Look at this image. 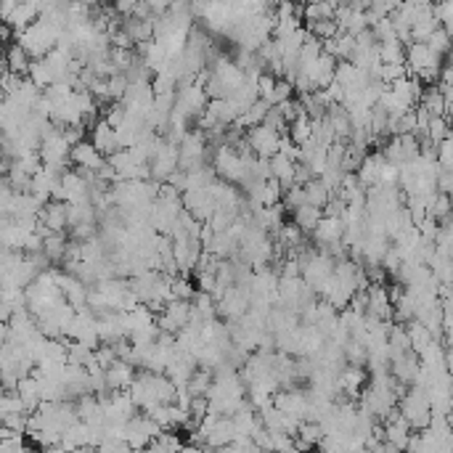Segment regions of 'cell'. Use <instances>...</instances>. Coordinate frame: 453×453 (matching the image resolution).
<instances>
[{
  "instance_id": "6da1fadb",
  "label": "cell",
  "mask_w": 453,
  "mask_h": 453,
  "mask_svg": "<svg viewBox=\"0 0 453 453\" xmlns=\"http://www.w3.org/2000/svg\"><path fill=\"white\" fill-rule=\"evenodd\" d=\"M398 411L411 425L414 432H425L432 425V403H430V395L422 387H408V393L398 403Z\"/></svg>"
},
{
  "instance_id": "7a4b0ae2",
  "label": "cell",
  "mask_w": 453,
  "mask_h": 453,
  "mask_svg": "<svg viewBox=\"0 0 453 453\" xmlns=\"http://www.w3.org/2000/svg\"><path fill=\"white\" fill-rule=\"evenodd\" d=\"M405 67L411 72V78H416L427 69H443V58L427 43H411V46H405Z\"/></svg>"
},
{
  "instance_id": "3957f363",
  "label": "cell",
  "mask_w": 453,
  "mask_h": 453,
  "mask_svg": "<svg viewBox=\"0 0 453 453\" xmlns=\"http://www.w3.org/2000/svg\"><path fill=\"white\" fill-rule=\"evenodd\" d=\"M247 144H250V149L257 156L273 159L281 151V133L268 125L252 127V130H247Z\"/></svg>"
},
{
  "instance_id": "277c9868",
  "label": "cell",
  "mask_w": 453,
  "mask_h": 453,
  "mask_svg": "<svg viewBox=\"0 0 453 453\" xmlns=\"http://www.w3.org/2000/svg\"><path fill=\"white\" fill-rule=\"evenodd\" d=\"M72 164H75V170H82V173H101L107 167V156L90 141H85L72 149Z\"/></svg>"
},
{
  "instance_id": "5b68a950",
  "label": "cell",
  "mask_w": 453,
  "mask_h": 453,
  "mask_svg": "<svg viewBox=\"0 0 453 453\" xmlns=\"http://www.w3.org/2000/svg\"><path fill=\"white\" fill-rule=\"evenodd\" d=\"M90 144L96 146L101 154L107 156H114L117 151H122V146H119V138H117V130L109 125L107 119H101L93 130H90Z\"/></svg>"
},
{
  "instance_id": "8992f818",
  "label": "cell",
  "mask_w": 453,
  "mask_h": 453,
  "mask_svg": "<svg viewBox=\"0 0 453 453\" xmlns=\"http://www.w3.org/2000/svg\"><path fill=\"white\" fill-rule=\"evenodd\" d=\"M40 223H43L50 233H64V228H69V204L50 199V202L40 210Z\"/></svg>"
},
{
  "instance_id": "52a82bcc",
  "label": "cell",
  "mask_w": 453,
  "mask_h": 453,
  "mask_svg": "<svg viewBox=\"0 0 453 453\" xmlns=\"http://www.w3.org/2000/svg\"><path fill=\"white\" fill-rule=\"evenodd\" d=\"M387 167V159L382 151H374V154H368L361 164V170H358V181L363 188H376V186H382V173H385Z\"/></svg>"
},
{
  "instance_id": "ba28073f",
  "label": "cell",
  "mask_w": 453,
  "mask_h": 453,
  "mask_svg": "<svg viewBox=\"0 0 453 453\" xmlns=\"http://www.w3.org/2000/svg\"><path fill=\"white\" fill-rule=\"evenodd\" d=\"M411 437H414V430H411V425L400 416V411H398L395 416H390L385 422V443L405 451L408 443H411Z\"/></svg>"
},
{
  "instance_id": "9c48e42d",
  "label": "cell",
  "mask_w": 453,
  "mask_h": 453,
  "mask_svg": "<svg viewBox=\"0 0 453 453\" xmlns=\"http://www.w3.org/2000/svg\"><path fill=\"white\" fill-rule=\"evenodd\" d=\"M342 239H345V223L339 220V218H326V215H324L321 225L316 228V233H313V241L319 244L321 250H326L331 244H339Z\"/></svg>"
},
{
  "instance_id": "30bf717a",
  "label": "cell",
  "mask_w": 453,
  "mask_h": 453,
  "mask_svg": "<svg viewBox=\"0 0 453 453\" xmlns=\"http://www.w3.org/2000/svg\"><path fill=\"white\" fill-rule=\"evenodd\" d=\"M135 366L127 363V361H119L117 366H112L107 371V387L109 393H127L135 382Z\"/></svg>"
},
{
  "instance_id": "8fae6325",
  "label": "cell",
  "mask_w": 453,
  "mask_h": 453,
  "mask_svg": "<svg viewBox=\"0 0 453 453\" xmlns=\"http://www.w3.org/2000/svg\"><path fill=\"white\" fill-rule=\"evenodd\" d=\"M3 64L9 67L11 75H19V78H27L29 69H32V56H29L27 50L21 48V43H11L6 46V53H3Z\"/></svg>"
},
{
  "instance_id": "7c38bea8",
  "label": "cell",
  "mask_w": 453,
  "mask_h": 453,
  "mask_svg": "<svg viewBox=\"0 0 453 453\" xmlns=\"http://www.w3.org/2000/svg\"><path fill=\"white\" fill-rule=\"evenodd\" d=\"M366 371L358 366H347L342 374H339V393H345L350 398H358L363 395V390H366Z\"/></svg>"
},
{
  "instance_id": "4fadbf2b",
  "label": "cell",
  "mask_w": 453,
  "mask_h": 453,
  "mask_svg": "<svg viewBox=\"0 0 453 453\" xmlns=\"http://www.w3.org/2000/svg\"><path fill=\"white\" fill-rule=\"evenodd\" d=\"M321 220H324V210L310 207V204H305V207H299V210L292 213V223H294L302 233H316V228L321 225Z\"/></svg>"
},
{
  "instance_id": "5bb4252c",
  "label": "cell",
  "mask_w": 453,
  "mask_h": 453,
  "mask_svg": "<svg viewBox=\"0 0 453 453\" xmlns=\"http://www.w3.org/2000/svg\"><path fill=\"white\" fill-rule=\"evenodd\" d=\"M270 173H273V181H279L284 188L294 186V175H297V162H292L289 156L276 154L270 159Z\"/></svg>"
},
{
  "instance_id": "9a60e30c",
  "label": "cell",
  "mask_w": 453,
  "mask_h": 453,
  "mask_svg": "<svg viewBox=\"0 0 453 453\" xmlns=\"http://www.w3.org/2000/svg\"><path fill=\"white\" fill-rule=\"evenodd\" d=\"M29 80H32V85H38L40 90H48V87L56 85V72L50 69V64L46 58H40V61H32V69H29Z\"/></svg>"
},
{
  "instance_id": "2e32d148",
  "label": "cell",
  "mask_w": 453,
  "mask_h": 453,
  "mask_svg": "<svg viewBox=\"0 0 453 453\" xmlns=\"http://www.w3.org/2000/svg\"><path fill=\"white\" fill-rule=\"evenodd\" d=\"M215 385V371H210V368H196L191 376V382H188V393H191V398H207L210 395V390H213Z\"/></svg>"
},
{
  "instance_id": "e0dca14e",
  "label": "cell",
  "mask_w": 453,
  "mask_h": 453,
  "mask_svg": "<svg viewBox=\"0 0 453 453\" xmlns=\"http://www.w3.org/2000/svg\"><path fill=\"white\" fill-rule=\"evenodd\" d=\"M405 329H408V337H411V350H414L416 356H422L427 347H430L435 339H437L432 331H430L427 326H422L419 321H411V324H408Z\"/></svg>"
},
{
  "instance_id": "ac0fdd59",
  "label": "cell",
  "mask_w": 453,
  "mask_h": 453,
  "mask_svg": "<svg viewBox=\"0 0 453 453\" xmlns=\"http://www.w3.org/2000/svg\"><path fill=\"white\" fill-rule=\"evenodd\" d=\"M453 135L451 130V119H445V117H432V122H430V133H427V146H443L448 138Z\"/></svg>"
},
{
  "instance_id": "d6986e66",
  "label": "cell",
  "mask_w": 453,
  "mask_h": 453,
  "mask_svg": "<svg viewBox=\"0 0 453 453\" xmlns=\"http://www.w3.org/2000/svg\"><path fill=\"white\" fill-rule=\"evenodd\" d=\"M43 252H46V257H48L50 262H64L67 260V252H69V241L64 233H50L48 239H46V244H43Z\"/></svg>"
},
{
  "instance_id": "ffe728a7",
  "label": "cell",
  "mask_w": 453,
  "mask_h": 453,
  "mask_svg": "<svg viewBox=\"0 0 453 453\" xmlns=\"http://www.w3.org/2000/svg\"><path fill=\"white\" fill-rule=\"evenodd\" d=\"M422 109H427L432 117H445V109H448V104H445V96H443V90L437 85L432 87H427L425 90V96H422V104H419Z\"/></svg>"
},
{
  "instance_id": "44dd1931",
  "label": "cell",
  "mask_w": 453,
  "mask_h": 453,
  "mask_svg": "<svg viewBox=\"0 0 453 453\" xmlns=\"http://www.w3.org/2000/svg\"><path fill=\"white\" fill-rule=\"evenodd\" d=\"M297 440H302V443L310 445V448H316V445L321 448L324 440H326V430H324L321 422H302L297 432Z\"/></svg>"
},
{
  "instance_id": "7402d4cb",
  "label": "cell",
  "mask_w": 453,
  "mask_h": 453,
  "mask_svg": "<svg viewBox=\"0 0 453 453\" xmlns=\"http://www.w3.org/2000/svg\"><path fill=\"white\" fill-rule=\"evenodd\" d=\"M305 196H308V204H310V207H319V210H326V204L331 202V196H334V193L329 191L326 183H324L321 178H316L313 183L305 186Z\"/></svg>"
},
{
  "instance_id": "603a6c76",
  "label": "cell",
  "mask_w": 453,
  "mask_h": 453,
  "mask_svg": "<svg viewBox=\"0 0 453 453\" xmlns=\"http://www.w3.org/2000/svg\"><path fill=\"white\" fill-rule=\"evenodd\" d=\"M14 414H29L27 403L21 400V395L16 390H3V398H0V416H14Z\"/></svg>"
},
{
  "instance_id": "cb8c5ba5",
  "label": "cell",
  "mask_w": 453,
  "mask_h": 453,
  "mask_svg": "<svg viewBox=\"0 0 453 453\" xmlns=\"http://www.w3.org/2000/svg\"><path fill=\"white\" fill-rule=\"evenodd\" d=\"M379 58H382V64H405V43L400 40L379 43Z\"/></svg>"
},
{
  "instance_id": "d4e9b609",
  "label": "cell",
  "mask_w": 453,
  "mask_h": 453,
  "mask_svg": "<svg viewBox=\"0 0 453 453\" xmlns=\"http://www.w3.org/2000/svg\"><path fill=\"white\" fill-rule=\"evenodd\" d=\"M289 138L294 141L297 146H305L313 138V119L308 114L297 117L294 122L289 125Z\"/></svg>"
},
{
  "instance_id": "484cf974",
  "label": "cell",
  "mask_w": 453,
  "mask_h": 453,
  "mask_svg": "<svg viewBox=\"0 0 453 453\" xmlns=\"http://www.w3.org/2000/svg\"><path fill=\"white\" fill-rule=\"evenodd\" d=\"M337 6L334 3H308L305 6V21H334Z\"/></svg>"
},
{
  "instance_id": "4316f807",
  "label": "cell",
  "mask_w": 453,
  "mask_h": 453,
  "mask_svg": "<svg viewBox=\"0 0 453 453\" xmlns=\"http://www.w3.org/2000/svg\"><path fill=\"white\" fill-rule=\"evenodd\" d=\"M305 29H308V32L316 40H321V43L334 40L339 35V24H337V21H305Z\"/></svg>"
},
{
  "instance_id": "83f0119b",
  "label": "cell",
  "mask_w": 453,
  "mask_h": 453,
  "mask_svg": "<svg viewBox=\"0 0 453 453\" xmlns=\"http://www.w3.org/2000/svg\"><path fill=\"white\" fill-rule=\"evenodd\" d=\"M170 287H173V299H186V302H193V297L199 294L188 276H175V279H170Z\"/></svg>"
},
{
  "instance_id": "f1b7e54d",
  "label": "cell",
  "mask_w": 453,
  "mask_h": 453,
  "mask_svg": "<svg viewBox=\"0 0 453 453\" xmlns=\"http://www.w3.org/2000/svg\"><path fill=\"white\" fill-rule=\"evenodd\" d=\"M284 207L289 210V213H294V210H299V207H305L308 204V196H305V186H289V188H284Z\"/></svg>"
},
{
  "instance_id": "f546056e",
  "label": "cell",
  "mask_w": 453,
  "mask_h": 453,
  "mask_svg": "<svg viewBox=\"0 0 453 453\" xmlns=\"http://www.w3.org/2000/svg\"><path fill=\"white\" fill-rule=\"evenodd\" d=\"M427 46H430V48H432L440 58H445V56H451V50H453V38L448 35V32H445L443 27H440V29H437V32L432 35V38L427 40Z\"/></svg>"
},
{
  "instance_id": "4dcf8cb0",
  "label": "cell",
  "mask_w": 453,
  "mask_h": 453,
  "mask_svg": "<svg viewBox=\"0 0 453 453\" xmlns=\"http://www.w3.org/2000/svg\"><path fill=\"white\" fill-rule=\"evenodd\" d=\"M435 16L440 21V27L453 38V0H448V3H437V6H435Z\"/></svg>"
},
{
  "instance_id": "1f68e13d",
  "label": "cell",
  "mask_w": 453,
  "mask_h": 453,
  "mask_svg": "<svg viewBox=\"0 0 453 453\" xmlns=\"http://www.w3.org/2000/svg\"><path fill=\"white\" fill-rule=\"evenodd\" d=\"M156 445L162 448V453H183V440L178 437L175 432H162L159 435V440H156Z\"/></svg>"
},
{
  "instance_id": "d6a6232c",
  "label": "cell",
  "mask_w": 453,
  "mask_h": 453,
  "mask_svg": "<svg viewBox=\"0 0 453 453\" xmlns=\"http://www.w3.org/2000/svg\"><path fill=\"white\" fill-rule=\"evenodd\" d=\"M437 164H440V173L443 170H453V135L443 146H437Z\"/></svg>"
},
{
  "instance_id": "836d02e7",
  "label": "cell",
  "mask_w": 453,
  "mask_h": 453,
  "mask_svg": "<svg viewBox=\"0 0 453 453\" xmlns=\"http://www.w3.org/2000/svg\"><path fill=\"white\" fill-rule=\"evenodd\" d=\"M276 82H279V80L273 78V75H268V72H262V75H260V80H257V87H260V98H262V101H268V104H270L273 90H276Z\"/></svg>"
},
{
  "instance_id": "e575fe53",
  "label": "cell",
  "mask_w": 453,
  "mask_h": 453,
  "mask_svg": "<svg viewBox=\"0 0 453 453\" xmlns=\"http://www.w3.org/2000/svg\"><path fill=\"white\" fill-rule=\"evenodd\" d=\"M437 191L453 196V170H443V173H440V178H437Z\"/></svg>"
},
{
  "instance_id": "d590c367",
  "label": "cell",
  "mask_w": 453,
  "mask_h": 453,
  "mask_svg": "<svg viewBox=\"0 0 453 453\" xmlns=\"http://www.w3.org/2000/svg\"><path fill=\"white\" fill-rule=\"evenodd\" d=\"M19 9V0H0V21H9Z\"/></svg>"
},
{
  "instance_id": "8d00e7d4",
  "label": "cell",
  "mask_w": 453,
  "mask_h": 453,
  "mask_svg": "<svg viewBox=\"0 0 453 453\" xmlns=\"http://www.w3.org/2000/svg\"><path fill=\"white\" fill-rule=\"evenodd\" d=\"M289 453H299V451H294V448H292V451H289Z\"/></svg>"
}]
</instances>
